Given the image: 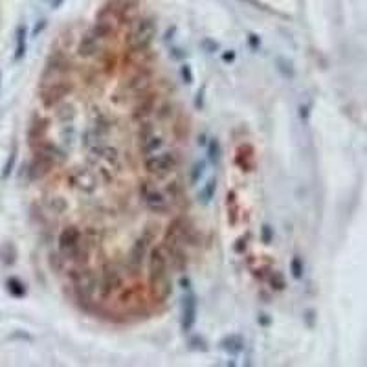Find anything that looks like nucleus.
Instances as JSON below:
<instances>
[{"mask_svg": "<svg viewBox=\"0 0 367 367\" xmlns=\"http://www.w3.org/2000/svg\"><path fill=\"white\" fill-rule=\"evenodd\" d=\"M145 166H147L149 171H153L156 176L164 178V176L171 175V173L178 167V160H176L175 154H171V153H162V154L154 153L145 158Z\"/></svg>", "mask_w": 367, "mask_h": 367, "instance_id": "nucleus-1", "label": "nucleus"}, {"mask_svg": "<svg viewBox=\"0 0 367 367\" xmlns=\"http://www.w3.org/2000/svg\"><path fill=\"white\" fill-rule=\"evenodd\" d=\"M154 37V24L153 21H140L136 26L134 33H132V40H134L136 48H145Z\"/></svg>", "mask_w": 367, "mask_h": 367, "instance_id": "nucleus-2", "label": "nucleus"}, {"mask_svg": "<svg viewBox=\"0 0 367 367\" xmlns=\"http://www.w3.org/2000/svg\"><path fill=\"white\" fill-rule=\"evenodd\" d=\"M195 319H197V301H195L193 292H189L184 297V331H189L195 323Z\"/></svg>", "mask_w": 367, "mask_h": 367, "instance_id": "nucleus-3", "label": "nucleus"}, {"mask_svg": "<svg viewBox=\"0 0 367 367\" xmlns=\"http://www.w3.org/2000/svg\"><path fill=\"white\" fill-rule=\"evenodd\" d=\"M26 53V26H18L17 30V48H15V61H21Z\"/></svg>", "mask_w": 367, "mask_h": 367, "instance_id": "nucleus-4", "label": "nucleus"}, {"mask_svg": "<svg viewBox=\"0 0 367 367\" xmlns=\"http://www.w3.org/2000/svg\"><path fill=\"white\" fill-rule=\"evenodd\" d=\"M242 345H244V343H242V340H240L239 336H235V334H233V336H230V338H226V340L222 341V347L230 354H239L240 351H242Z\"/></svg>", "mask_w": 367, "mask_h": 367, "instance_id": "nucleus-5", "label": "nucleus"}, {"mask_svg": "<svg viewBox=\"0 0 367 367\" xmlns=\"http://www.w3.org/2000/svg\"><path fill=\"white\" fill-rule=\"evenodd\" d=\"M8 289L9 292L13 294V296H24V287H22V283L18 279H15V277H11V279L8 281Z\"/></svg>", "mask_w": 367, "mask_h": 367, "instance_id": "nucleus-6", "label": "nucleus"}, {"mask_svg": "<svg viewBox=\"0 0 367 367\" xmlns=\"http://www.w3.org/2000/svg\"><path fill=\"white\" fill-rule=\"evenodd\" d=\"M13 164H15V154L11 153L8 158V164L4 166V171H2V178H8L9 173H11V169H13Z\"/></svg>", "mask_w": 367, "mask_h": 367, "instance_id": "nucleus-7", "label": "nucleus"}, {"mask_svg": "<svg viewBox=\"0 0 367 367\" xmlns=\"http://www.w3.org/2000/svg\"><path fill=\"white\" fill-rule=\"evenodd\" d=\"M217 158H219V144L213 140L210 144V160H211V162H215Z\"/></svg>", "mask_w": 367, "mask_h": 367, "instance_id": "nucleus-8", "label": "nucleus"}, {"mask_svg": "<svg viewBox=\"0 0 367 367\" xmlns=\"http://www.w3.org/2000/svg\"><path fill=\"white\" fill-rule=\"evenodd\" d=\"M292 272H294V275H296L297 279L301 277L303 268H301V261H299V259H294V261H292Z\"/></svg>", "mask_w": 367, "mask_h": 367, "instance_id": "nucleus-9", "label": "nucleus"}, {"mask_svg": "<svg viewBox=\"0 0 367 367\" xmlns=\"http://www.w3.org/2000/svg\"><path fill=\"white\" fill-rule=\"evenodd\" d=\"M182 77L186 79L188 83H191L193 81V75H191V70H189V66H186V65L182 66Z\"/></svg>", "mask_w": 367, "mask_h": 367, "instance_id": "nucleus-10", "label": "nucleus"}]
</instances>
